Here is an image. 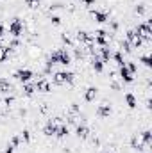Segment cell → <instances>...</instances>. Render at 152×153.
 I'll use <instances>...</instances> for the list:
<instances>
[{
	"mask_svg": "<svg viewBox=\"0 0 152 153\" xmlns=\"http://www.w3.org/2000/svg\"><path fill=\"white\" fill-rule=\"evenodd\" d=\"M95 96H97V87H88V89H86V94H84L86 102H91V100H95Z\"/></svg>",
	"mask_w": 152,
	"mask_h": 153,
	"instance_id": "cell-18",
	"label": "cell"
},
{
	"mask_svg": "<svg viewBox=\"0 0 152 153\" xmlns=\"http://www.w3.org/2000/svg\"><path fill=\"white\" fill-rule=\"evenodd\" d=\"M70 82H74V73H70V71H57L54 75V84H57V85L70 84Z\"/></svg>",
	"mask_w": 152,
	"mask_h": 153,
	"instance_id": "cell-3",
	"label": "cell"
},
{
	"mask_svg": "<svg viewBox=\"0 0 152 153\" xmlns=\"http://www.w3.org/2000/svg\"><path fill=\"white\" fill-rule=\"evenodd\" d=\"M34 91H36V85H32V84H25V85H23V93H25L27 96H32Z\"/></svg>",
	"mask_w": 152,
	"mask_h": 153,
	"instance_id": "cell-22",
	"label": "cell"
},
{
	"mask_svg": "<svg viewBox=\"0 0 152 153\" xmlns=\"http://www.w3.org/2000/svg\"><path fill=\"white\" fill-rule=\"evenodd\" d=\"M72 62V57H70V53L65 50V48H59V50H56L52 55H50V59H48V62H47V71H48V68L52 66V64H70Z\"/></svg>",
	"mask_w": 152,
	"mask_h": 153,
	"instance_id": "cell-1",
	"label": "cell"
},
{
	"mask_svg": "<svg viewBox=\"0 0 152 153\" xmlns=\"http://www.w3.org/2000/svg\"><path fill=\"white\" fill-rule=\"evenodd\" d=\"M88 134H90V132H88V128H86L84 125H79V126H77V135H79L81 139H86Z\"/></svg>",
	"mask_w": 152,
	"mask_h": 153,
	"instance_id": "cell-20",
	"label": "cell"
},
{
	"mask_svg": "<svg viewBox=\"0 0 152 153\" xmlns=\"http://www.w3.org/2000/svg\"><path fill=\"white\" fill-rule=\"evenodd\" d=\"M36 89L38 91H43V93H48L50 91V84L45 78H41V80H38V84H36Z\"/></svg>",
	"mask_w": 152,
	"mask_h": 153,
	"instance_id": "cell-15",
	"label": "cell"
},
{
	"mask_svg": "<svg viewBox=\"0 0 152 153\" xmlns=\"http://www.w3.org/2000/svg\"><path fill=\"white\" fill-rule=\"evenodd\" d=\"M4 32H5V27H4V25H0V38L4 36Z\"/></svg>",
	"mask_w": 152,
	"mask_h": 153,
	"instance_id": "cell-33",
	"label": "cell"
},
{
	"mask_svg": "<svg viewBox=\"0 0 152 153\" xmlns=\"http://www.w3.org/2000/svg\"><path fill=\"white\" fill-rule=\"evenodd\" d=\"M0 91H2V93H9V91H11V84H9V80L0 78Z\"/></svg>",
	"mask_w": 152,
	"mask_h": 153,
	"instance_id": "cell-21",
	"label": "cell"
},
{
	"mask_svg": "<svg viewBox=\"0 0 152 153\" xmlns=\"http://www.w3.org/2000/svg\"><path fill=\"white\" fill-rule=\"evenodd\" d=\"M77 39H79L81 43H84L86 46H88V45H93V36H91V34H88V32H84V30L77 34Z\"/></svg>",
	"mask_w": 152,
	"mask_h": 153,
	"instance_id": "cell-9",
	"label": "cell"
},
{
	"mask_svg": "<svg viewBox=\"0 0 152 153\" xmlns=\"http://www.w3.org/2000/svg\"><path fill=\"white\" fill-rule=\"evenodd\" d=\"M104 62H108L109 61V57H111V52H109V48L108 46H100V55H99Z\"/></svg>",
	"mask_w": 152,
	"mask_h": 153,
	"instance_id": "cell-17",
	"label": "cell"
},
{
	"mask_svg": "<svg viewBox=\"0 0 152 153\" xmlns=\"http://www.w3.org/2000/svg\"><path fill=\"white\" fill-rule=\"evenodd\" d=\"M52 22H54L56 25H59V23H61V18H59V16H52Z\"/></svg>",
	"mask_w": 152,
	"mask_h": 153,
	"instance_id": "cell-30",
	"label": "cell"
},
{
	"mask_svg": "<svg viewBox=\"0 0 152 153\" xmlns=\"http://www.w3.org/2000/svg\"><path fill=\"white\" fill-rule=\"evenodd\" d=\"M120 78L123 82H132V73L127 70V66H120Z\"/></svg>",
	"mask_w": 152,
	"mask_h": 153,
	"instance_id": "cell-12",
	"label": "cell"
},
{
	"mask_svg": "<svg viewBox=\"0 0 152 153\" xmlns=\"http://www.w3.org/2000/svg\"><path fill=\"white\" fill-rule=\"evenodd\" d=\"M152 22L150 20H147V22H143V23H140L138 27H136V32H138V36L141 39H150L152 38V29H150Z\"/></svg>",
	"mask_w": 152,
	"mask_h": 153,
	"instance_id": "cell-2",
	"label": "cell"
},
{
	"mask_svg": "<svg viewBox=\"0 0 152 153\" xmlns=\"http://www.w3.org/2000/svg\"><path fill=\"white\" fill-rule=\"evenodd\" d=\"M91 62H93V70H95V71H99V73H100V71L104 70V61H102V59H100V57H99L97 53L93 55Z\"/></svg>",
	"mask_w": 152,
	"mask_h": 153,
	"instance_id": "cell-11",
	"label": "cell"
},
{
	"mask_svg": "<svg viewBox=\"0 0 152 153\" xmlns=\"http://www.w3.org/2000/svg\"><path fill=\"white\" fill-rule=\"evenodd\" d=\"M14 76H16L20 82H29V80L32 78V71L27 70V68H22V70H18V71L14 73Z\"/></svg>",
	"mask_w": 152,
	"mask_h": 153,
	"instance_id": "cell-7",
	"label": "cell"
},
{
	"mask_svg": "<svg viewBox=\"0 0 152 153\" xmlns=\"http://www.w3.org/2000/svg\"><path fill=\"white\" fill-rule=\"evenodd\" d=\"M7 52H9V48H4V46H0V62H2V61H5V57H7Z\"/></svg>",
	"mask_w": 152,
	"mask_h": 153,
	"instance_id": "cell-25",
	"label": "cell"
},
{
	"mask_svg": "<svg viewBox=\"0 0 152 153\" xmlns=\"http://www.w3.org/2000/svg\"><path fill=\"white\" fill-rule=\"evenodd\" d=\"M108 32L106 30H97L95 36H93V45H99V46H108Z\"/></svg>",
	"mask_w": 152,
	"mask_h": 153,
	"instance_id": "cell-5",
	"label": "cell"
},
{
	"mask_svg": "<svg viewBox=\"0 0 152 153\" xmlns=\"http://www.w3.org/2000/svg\"><path fill=\"white\" fill-rule=\"evenodd\" d=\"M129 46H131V45H129L127 41H123V43H122V48H123V52H129V50H131Z\"/></svg>",
	"mask_w": 152,
	"mask_h": 153,
	"instance_id": "cell-29",
	"label": "cell"
},
{
	"mask_svg": "<svg viewBox=\"0 0 152 153\" xmlns=\"http://www.w3.org/2000/svg\"><path fill=\"white\" fill-rule=\"evenodd\" d=\"M97 114L100 116V117H106V116H109V114H111V105H108V103H102V105L99 107Z\"/></svg>",
	"mask_w": 152,
	"mask_h": 153,
	"instance_id": "cell-13",
	"label": "cell"
},
{
	"mask_svg": "<svg viewBox=\"0 0 152 153\" xmlns=\"http://www.w3.org/2000/svg\"><path fill=\"white\" fill-rule=\"evenodd\" d=\"M56 135H57V137H65V135H68V126H66V125H63V121H59Z\"/></svg>",
	"mask_w": 152,
	"mask_h": 153,
	"instance_id": "cell-16",
	"label": "cell"
},
{
	"mask_svg": "<svg viewBox=\"0 0 152 153\" xmlns=\"http://www.w3.org/2000/svg\"><path fill=\"white\" fill-rule=\"evenodd\" d=\"M143 11H145V7H141V5H140V7H136V13H138V14H141Z\"/></svg>",
	"mask_w": 152,
	"mask_h": 153,
	"instance_id": "cell-31",
	"label": "cell"
},
{
	"mask_svg": "<svg viewBox=\"0 0 152 153\" xmlns=\"http://www.w3.org/2000/svg\"><path fill=\"white\" fill-rule=\"evenodd\" d=\"M132 148H138V150H143V148H145L143 139H141V134H138V135L132 137Z\"/></svg>",
	"mask_w": 152,
	"mask_h": 153,
	"instance_id": "cell-14",
	"label": "cell"
},
{
	"mask_svg": "<svg viewBox=\"0 0 152 153\" xmlns=\"http://www.w3.org/2000/svg\"><path fill=\"white\" fill-rule=\"evenodd\" d=\"M127 43H129V45H132L134 48H138V46H141L143 39L138 36V32H136V30H129V32H127Z\"/></svg>",
	"mask_w": 152,
	"mask_h": 153,
	"instance_id": "cell-6",
	"label": "cell"
},
{
	"mask_svg": "<svg viewBox=\"0 0 152 153\" xmlns=\"http://www.w3.org/2000/svg\"><path fill=\"white\" fill-rule=\"evenodd\" d=\"M22 30H23L22 20H20V18H14V20L11 22V25H9V34H13L14 38H18V36L22 34Z\"/></svg>",
	"mask_w": 152,
	"mask_h": 153,
	"instance_id": "cell-4",
	"label": "cell"
},
{
	"mask_svg": "<svg viewBox=\"0 0 152 153\" xmlns=\"http://www.w3.org/2000/svg\"><path fill=\"white\" fill-rule=\"evenodd\" d=\"M91 16H93L95 22H99V23L108 22V13H104V11H91Z\"/></svg>",
	"mask_w": 152,
	"mask_h": 153,
	"instance_id": "cell-10",
	"label": "cell"
},
{
	"mask_svg": "<svg viewBox=\"0 0 152 153\" xmlns=\"http://www.w3.org/2000/svg\"><path fill=\"white\" fill-rule=\"evenodd\" d=\"M125 102H127V105H129L131 109H134V107L138 105V103H136V96H134L132 93H127V94H125Z\"/></svg>",
	"mask_w": 152,
	"mask_h": 153,
	"instance_id": "cell-19",
	"label": "cell"
},
{
	"mask_svg": "<svg viewBox=\"0 0 152 153\" xmlns=\"http://www.w3.org/2000/svg\"><path fill=\"white\" fill-rule=\"evenodd\" d=\"M25 4H27L29 7H38V5H39V0H25Z\"/></svg>",
	"mask_w": 152,
	"mask_h": 153,
	"instance_id": "cell-28",
	"label": "cell"
},
{
	"mask_svg": "<svg viewBox=\"0 0 152 153\" xmlns=\"http://www.w3.org/2000/svg\"><path fill=\"white\" fill-rule=\"evenodd\" d=\"M20 139H22V141H25V143H29V141H31V134H29L27 130H23V132L20 134Z\"/></svg>",
	"mask_w": 152,
	"mask_h": 153,
	"instance_id": "cell-24",
	"label": "cell"
},
{
	"mask_svg": "<svg viewBox=\"0 0 152 153\" xmlns=\"http://www.w3.org/2000/svg\"><path fill=\"white\" fill-rule=\"evenodd\" d=\"M125 66H127V70H129V71H131L132 75H134V73L138 71V66H136L134 62H129V64H125Z\"/></svg>",
	"mask_w": 152,
	"mask_h": 153,
	"instance_id": "cell-26",
	"label": "cell"
},
{
	"mask_svg": "<svg viewBox=\"0 0 152 153\" xmlns=\"http://www.w3.org/2000/svg\"><path fill=\"white\" fill-rule=\"evenodd\" d=\"M81 2H84L86 5H91V4H95V0H81Z\"/></svg>",
	"mask_w": 152,
	"mask_h": 153,
	"instance_id": "cell-32",
	"label": "cell"
},
{
	"mask_svg": "<svg viewBox=\"0 0 152 153\" xmlns=\"http://www.w3.org/2000/svg\"><path fill=\"white\" fill-rule=\"evenodd\" d=\"M113 59H114V62L118 64V66H125V61H123V57H122V52H116L113 55Z\"/></svg>",
	"mask_w": 152,
	"mask_h": 153,
	"instance_id": "cell-23",
	"label": "cell"
},
{
	"mask_svg": "<svg viewBox=\"0 0 152 153\" xmlns=\"http://www.w3.org/2000/svg\"><path fill=\"white\" fill-rule=\"evenodd\" d=\"M59 121L61 119H57V121H48L47 123V126L43 128V132H45V135H56V132H57V125H59Z\"/></svg>",
	"mask_w": 152,
	"mask_h": 153,
	"instance_id": "cell-8",
	"label": "cell"
},
{
	"mask_svg": "<svg viewBox=\"0 0 152 153\" xmlns=\"http://www.w3.org/2000/svg\"><path fill=\"white\" fill-rule=\"evenodd\" d=\"M141 62H143L145 66H152V59L149 55H143V57H141Z\"/></svg>",
	"mask_w": 152,
	"mask_h": 153,
	"instance_id": "cell-27",
	"label": "cell"
}]
</instances>
